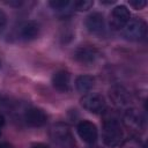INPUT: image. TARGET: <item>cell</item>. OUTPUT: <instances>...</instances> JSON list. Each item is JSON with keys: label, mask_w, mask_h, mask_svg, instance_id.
Instances as JSON below:
<instances>
[{"label": "cell", "mask_w": 148, "mask_h": 148, "mask_svg": "<svg viewBox=\"0 0 148 148\" xmlns=\"http://www.w3.org/2000/svg\"><path fill=\"white\" fill-rule=\"evenodd\" d=\"M124 138V132L120 123L116 118H108L103 124L102 139L105 146L110 148L118 147Z\"/></svg>", "instance_id": "1"}, {"label": "cell", "mask_w": 148, "mask_h": 148, "mask_svg": "<svg viewBox=\"0 0 148 148\" xmlns=\"http://www.w3.org/2000/svg\"><path fill=\"white\" fill-rule=\"evenodd\" d=\"M50 136L52 141L60 148H73L75 146L72 132L66 124L58 123L53 125L50 131Z\"/></svg>", "instance_id": "2"}, {"label": "cell", "mask_w": 148, "mask_h": 148, "mask_svg": "<svg viewBox=\"0 0 148 148\" xmlns=\"http://www.w3.org/2000/svg\"><path fill=\"white\" fill-rule=\"evenodd\" d=\"M123 35L128 40H142L147 36V24L140 18H132L124 27Z\"/></svg>", "instance_id": "3"}, {"label": "cell", "mask_w": 148, "mask_h": 148, "mask_svg": "<svg viewBox=\"0 0 148 148\" xmlns=\"http://www.w3.org/2000/svg\"><path fill=\"white\" fill-rule=\"evenodd\" d=\"M81 105L87 111L98 114L105 110L106 102L102 95H99L97 92H89V94H86L81 98Z\"/></svg>", "instance_id": "4"}, {"label": "cell", "mask_w": 148, "mask_h": 148, "mask_svg": "<svg viewBox=\"0 0 148 148\" xmlns=\"http://www.w3.org/2000/svg\"><path fill=\"white\" fill-rule=\"evenodd\" d=\"M131 14L126 6H117L112 9L110 15V28L114 31L123 30L126 23L130 21Z\"/></svg>", "instance_id": "5"}, {"label": "cell", "mask_w": 148, "mask_h": 148, "mask_svg": "<svg viewBox=\"0 0 148 148\" xmlns=\"http://www.w3.org/2000/svg\"><path fill=\"white\" fill-rule=\"evenodd\" d=\"M76 131L83 142H86L88 145H92L97 141L98 131L94 123H91L89 120H82L77 124Z\"/></svg>", "instance_id": "6"}, {"label": "cell", "mask_w": 148, "mask_h": 148, "mask_svg": "<svg viewBox=\"0 0 148 148\" xmlns=\"http://www.w3.org/2000/svg\"><path fill=\"white\" fill-rule=\"evenodd\" d=\"M98 57L99 52L97 51V49L92 46H81L77 47L74 52V59L84 65L94 64L98 59Z\"/></svg>", "instance_id": "7"}, {"label": "cell", "mask_w": 148, "mask_h": 148, "mask_svg": "<svg viewBox=\"0 0 148 148\" xmlns=\"http://www.w3.org/2000/svg\"><path fill=\"white\" fill-rule=\"evenodd\" d=\"M86 28L90 34L94 35H103L105 31V22H104V16L98 13L94 12L91 13L87 20H86Z\"/></svg>", "instance_id": "8"}, {"label": "cell", "mask_w": 148, "mask_h": 148, "mask_svg": "<svg viewBox=\"0 0 148 148\" xmlns=\"http://www.w3.org/2000/svg\"><path fill=\"white\" fill-rule=\"evenodd\" d=\"M25 123L31 127H42L47 121V116L45 112L37 108H31L25 111L24 113Z\"/></svg>", "instance_id": "9"}, {"label": "cell", "mask_w": 148, "mask_h": 148, "mask_svg": "<svg viewBox=\"0 0 148 148\" xmlns=\"http://www.w3.org/2000/svg\"><path fill=\"white\" fill-rule=\"evenodd\" d=\"M39 24L36 21H25L18 28V36L23 40H32L39 35Z\"/></svg>", "instance_id": "10"}, {"label": "cell", "mask_w": 148, "mask_h": 148, "mask_svg": "<svg viewBox=\"0 0 148 148\" xmlns=\"http://www.w3.org/2000/svg\"><path fill=\"white\" fill-rule=\"evenodd\" d=\"M52 86L61 92H66L69 90V86H71V75L68 72L61 69L56 72L52 75Z\"/></svg>", "instance_id": "11"}, {"label": "cell", "mask_w": 148, "mask_h": 148, "mask_svg": "<svg viewBox=\"0 0 148 148\" xmlns=\"http://www.w3.org/2000/svg\"><path fill=\"white\" fill-rule=\"evenodd\" d=\"M110 97L112 98L113 103L117 105H126L130 102L128 91L120 86H116L110 89Z\"/></svg>", "instance_id": "12"}, {"label": "cell", "mask_w": 148, "mask_h": 148, "mask_svg": "<svg viewBox=\"0 0 148 148\" xmlns=\"http://www.w3.org/2000/svg\"><path fill=\"white\" fill-rule=\"evenodd\" d=\"M124 120H125V124L128 127H132V128H135V130L140 128L143 124V118H142L141 113L135 109L127 110L124 114Z\"/></svg>", "instance_id": "13"}, {"label": "cell", "mask_w": 148, "mask_h": 148, "mask_svg": "<svg viewBox=\"0 0 148 148\" xmlns=\"http://www.w3.org/2000/svg\"><path fill=\"white\" fill-rule=\"evenodd\" d=\"M95 84V79L91 76V75H86V74H82V75H79L75 80V87H76V90L79 92H88L92 89Z\"/></svg>", "instance_id": "14"}, {"label": "cell", "mask_w": 148, "mask_h": 148, "mask_svg": "<svg viewBox=\"0 0 148 148\" xmlns=\"http://www.w3.org/2000/svg\"><path fill=\"white\" fill-rule=\"evenodd\" d=\"M49 5L52 9L60 12V13H64V12L68 10V8L71 6H73V2L69 0H51L49 2Z\"/></svg>", "instance_id": "15"}, {"label": "cell", "mask_w": 148, "mask_h": 148, "mask_svg": "<svg viewBox=\"0 0 148 148\" xmlns=\"http://www.w3.org/2000/svg\"><path fill=\"white\" fill-rule=\"evenodd\" d=\"M94 6V1L91 0H77L73 2V8L79 12H86Z\"/></svg>", "instance_id": "16"}, {"label": "cell", "mask_w": 148, "mask_h": 148, "mask_svg": "<svg viewBox=\"0 0 148 148\" xmlns=\"http://www.w3.org/2000/svg\"><path fill=\"white\" fill-rule=\"evenodd\" d=\"M128 3H130V6H132L135 9H142L143 7H146L147 1L146 0H130Z\"/></svg>", "instance_id": "17"}, {"label": "cell", "mask_w": 148, "mask_h": 148, "mask_svg": "<svg viewBox=\"0 0 148 148\" xmlns=\"http://www.w3.org/2000/svg\"><path fill=\"white\" fill-rule=\"evenodd\" d=\"M6 24H7V15L3 10L0 9V30L3 29Z\"/></svg>", "instance_id": "18"}, {"label": "cell", "mask_w": 148, "mask_h": 148, "mask_svg": "<svg viewBox=\"0 0 148 148\" xmlns=\"http://www.w3.org/2000/svg\"><path fill=\"white\" fill-rule=\"evenodd\" d=\"M5 123H6L5 117H3L2 114H0V134H1V131H2V128H3V126H5Z\"/></svg>", "instance_id": "19"}, {"label": "cell", "mask_w": 148, "mask_h": 148, "mask_svg": "<svg viewBox=\"0 0 148 148\" xmlns=\"http://www.w3.org/2000/svg\"><path fill=\"white\" fill-rule=\"evenodd\" d=\"M0 148H13V146L8 142H0Z\"/></svg>", "instance_id": "20"}, {"label": "cell", "mask_w": 148, "mask_h": 148, "mask_svg": "<svg viewBox=\"0 0 148 148\" xmlns=\"http://www.w3.org/2000/svg\"><path fill=\"white\" fill-rule=\"evenodd\" d=\"M31 148H50V147L46 146V145H44V143H36V145H34Z\"/></svg>", "instance_id": "21"}]
</instances>
